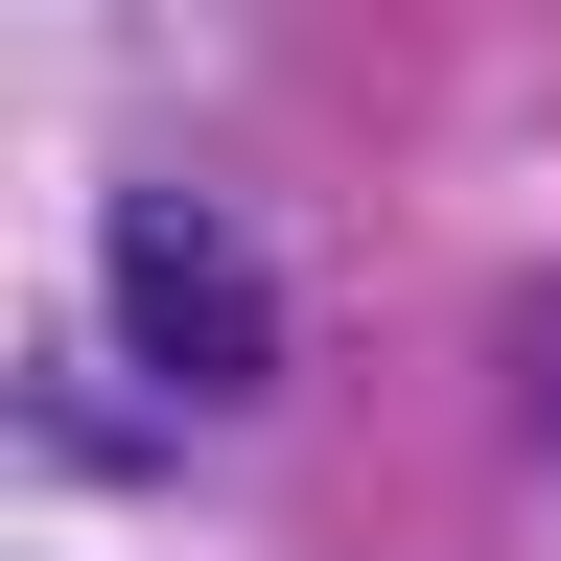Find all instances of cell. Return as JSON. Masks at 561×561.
<instances>
[{
    "instance_id": "obj_2",
    "label": "cell",
    "mask_w": 561,
    "mask_h": 561,
    "mask_svg": "<svg viewBox=\"0 0 561 561\" xmlns=\"http://www.w3.org/2000/svg\"><path fill=\"white\" fill-rule=\"evenodd\" d=\"M538 445H561V305H538Z\"/></svg>"
},
{
    "instance_id": "obj_1",
    "label": "cell",
    "mask_w": 561,
    "mask_h": 561,
    "mask_svg": "<svg viewBox=\"0 0 561 561\" xmlns=\"http://www.w3.org/2000/svg\"><path fill=\"white\" fill-rule=\"evenodd\" d=\"M94 257H117V328H140L164 398H257V375H280V257H257L210 187H117Z\"/></svg>"
}]
</instances>
